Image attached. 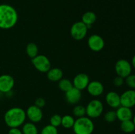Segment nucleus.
<instances>
[{
	"mask_svg": "<svg viewBox=\"0 0 135 134\" xmlns=\"http://www.w3.org/2000/svg\"><path fill=\"white\" fill-rule=\"evenodd\" d=\"M18 21V13L13 6L0 5V28L7 30L14 27Z\"/></svg>",
	"mask_w": 135,
	"mask_h": 134,
	"instance_id": "obj_1",
	"label": "nucleus"
},
{
	"mask_svg": "<svg viewBox=\"0 0 135 134\" xmlns=\"http://www.w3.org/2000/svg\"><path fill=\"white\" fill-rule=\"evenodd\" d=\"M26 118V112L20 107L9 109L4 114V121L8 127H18L25 123Z\"/></svg>",
	"mask_w": 135,
	"mask_h": 134,
	"instance_id": "obj_2",
	"label": "nucleus"
},
{
	"mask_svg": "<svg viewBox=\"0 0 135 134\" xmlns=\"http://www.w3.org/2000/svg\"><path fill=\"white\" fill-rule=\"evenodd\" d=\"M73 129L75 134H92L94 130V124L91 118L80 117L75 120Z\"/></svg>",
	"mask_w": 135,
	"mask_h": 134,
	"instance_id": "obj_3",
	"label": "nucleus"
},
{
	"mask_svg": "<svg viewBox=\"0 0 135 134\" xmlns=\"http://www.w3.org/2000/svg\"><path fill=\"white\" fill-rule=\"evenodd\" d=\"M104 110L103 103L98 99L92 100L86 107V114L90 118H96L102 115Z\"/></svg>",
	"mask_w": 135,
	"mask_h": 134,
	"instance_id": "obj_4",
	"label": "nucleus"
},
{
	"mask_svg": "<svg viewBox=\"0 0 135 134\" xmlns=\"http://www.w3.org/2000/svg\"><path fill=\"white\" fill-rule=\"evenodd\" d=\"M88 27L82 21L76 22L71 26L70 34L74 39L77 41L82 40L86 37L88 32Z\"/></svg>",
	"mask_w": 135,
	"mask_h": 134,
	"instance_id": "obj_5",
	"label": "nucleus"
},
{
	"mask_svg": "<svg viewBox=\"0 0 135 134\" xmlns=\"http://www.w3.org/2000/svg\"><path fill=\"white\" fill-rule=\"evenodd\" d=\"M32 63L37 70L42 73H47L51 66L50 60L44 55H38L32 59Z\"/></svg>",
	"mask_w": 135,
	"mask_h": 134,
	"instance_id": "obj_6",
	"label": "nucleus"
},
{
	"mask_svg": "<svg viewBox=\"0 0 135 134\" xmlns=\"http://www.w3.org/2000/svg\"><path fill=\"white\" fill-rule=\"evenodd\" d=\"M115 70L117 76L123 78H126L128 76L131 74L132 65L128 60L120 59L115 63Z\"/></svg>",
	"mask_w": 135,
	"mask_h": 134,
	"instance_id": "obj_7",
	"label": "nucleus"
},
{
	"mask_svg": "<svg viewBox=\"0 0 135 134\" xmlns=\"http://www.w3.org/2000/svg\"><path fill=\"white\" fill-rule=\"evenodd\" d=\"M88 45L92 51L98 52L102 51L105 46V42L100 35L93 34L88 39Z\"/></svg>",
	"mask_w": 135,
	"mask_h": 134,
	"instance_id": "obj_8",
	"label": "nucleus"
},
{
	"mask_svg": "<svg viewBox=\"0 0 135 134\" xmlns=\"http://www.w3.org/2000/svg\"><path fill=\"white\" fill-rule=\"evenodd\" d=\"M15 85V80L11 75L3 74L0 76V92L9 93Z\"/></svg>",
	"mask_w": 135,
	"mask_h": 134,
	"instance_id": "obj_9",
	"label": "nucleus"
},
{
	"mask_svg": "<svg viewBox=\"0 0 135 134\" xmlns=\"http://www.w3.org/2000/svg\"><path fill=\"white\" fill-rule=\"evenodd\" d=\"M26 117L32 123H38L40 122L43 118V112L40 108L36 105H31L26 111Z\"/></svg>",
	"mask_w": 135,
	"mask_h": 134,
	"instance_id": "obj_10",
	"label": "nucleus"
},
{
	"mask_svg": "<svg viewBox=\"0 0 135 134\" xmlns=\"http://www.w3.org/2000/svg\"><path fill=\"white\" fill-rule=\"evenodd\" d=\"M121 106L131 108L135 106V90L129 89L125 91L120 95Z\"/></svg>",
	"mask_w": 135,
	"mask_h": 134,
	"instance_id": "obj_11",
	"label": "nucleus"
},
{
	"mask_svg": "<svg viewBox=\"0 0 135 134\" xmlns=\"http://www.w3.org/2000/svg\"><path fill=\"white\" fill-rule=\"evenodd\" d=\"M89 83L90 78L88 75L85 73H80L74 78L73 85L75 88L82 91L86 89Z\"/></svg>",
	"mask_w": 135,
	"mask_h": 134,
	"instance_id": "obj_12",
	"label": "nucleus"
},
{
	"mask_svg": "<svg viewBox=\"0 0 135 134\" xmlns=\"http://www.w3.org/2000/svg\"><path fill=\"white\" fill-rule=\"evenodd\" d=\"M86 89L90 95L93 97H98L104 93V87L100 81H90Z\"/></svg>",
	"mask_w": 135,
	"mask_h": 134,
	"instance_id": "obj_13",
	"label": "nucleus"
},
{
	"mask_svg": "<svg viewBox=\"0 0 135 134\" xmlns=\"http://www.w3.org/2000/svg\"><path fill=\"white\" fill-rule=\"evenodd\" d=\"M82 97L81 91L73 87L70 90L65 92V99L71 105L76 104L80 101Z\"/></svg>",
	"mask_w": 135,
	"mask_h": 134,
	"instance_id": "obj_14",
	"label": "nucleus"
},
{
	"mask_svg": "<svg viewBox=\"0 0 135 134\" xmlns=\"http://www.w3.org/2000/svg\"><path fill=\"white\" fill-rule=\"evenodd\" d=\"M115 112L117 114V119L121 122L131 120L133 117V112L131 108L120 106L119 107L117 108Z\"/></svg>",
	"mask_w": 135,
	"mask_h": 134,
	"instance_id": "obj_15",
	"label": "nucleus"
},
{
	"mask_svg": "<svg viewBox=\"0 0 135 134\" xmlns=\"http://www.w3.org/2000/svg\"><path fill=\"white\" fill-rule=\"evenodd\" d=\"M105 101L110 107L117 109L121 106L120 95L115 91H109L105 96Z\"/></svg>",
	"mask_w": 135,
	"mask_h": 134,
	"instance_id": "obj_16",
	"label": "nucleus"
},
{
	"mask_svg": "<svg viewBox=\"0 0 135 134\" xmlns=\"http://www.w3.org/2000/svg\"><path fill=\"white\" fill-rule=\"evenodd\" d=\"M63 76V72L59 68H51L47 72V77L51 81H58L61 80Z\"/></svg>",
	"mask_w": 135,
	"mask_h": 134,
	"instance_id": "obj_17",
	"label": "nucleus"
},
{
	"mask_svg": "<svg viewBox=\"0 0 135 134\" xmlns=\"http://www.w3.org/2000/svg\"><path fill=\"white\" fill-rule=\"evenodd\" d=\"M96 14L92 11H87L82 17V22L85 24L88 28L92 26L96 20Z\"/></svg>",
	"mask_w": 135,
	"mask_h": 134,
	"instance_id": "obj_18",
	"label": "nucleus"
},
{
	"mask_svg": "<svg viewBox=\"0 0 135 134\" xmlns=\"http://www.w3.org/2000/svg\"><path fill=\"white\" fill-rule=\"evenodd\" d=\"M22 132V134H38V130L34 123L26 122L23 124Z\"/></svg>",
	"mask_w": 135,
	"mask_h": 134,
	"instance_id": "obj_19",
	"label": "nucleus"
},
{
	"mask_svg": "<svg viewBox=\"0 0 135 134\" xmlns=\"http://www.w3.org/2000/svg\"><path fill=\"white\" fill-rule=\"evenodd\" d=\"M120 127L123 132L127 133H130L133 132L135 130V126L133 120H131L121 122Z\"/></svg>",
	"mask_w": 135,
	"mask_h": 134,
	"instance_id": "obj_20",
	"label": "nucleus"
},
{
	"mask_svg": "<svg viewBox=\"0 0 135 134\" xmlns=\"http://www.w3.org/2000/svg\"><path fill=\"white\" fill-rule=\"evenodd\" d=\"M26 52L28 56L31 59L36 56L38 55V47L36 43H29L26 47Z\"/></svg>",
	"mask_w": 135,
	"mask_h": 134,
	"instance_id": "obj_21",
	"label": "nucleus"
},
{
	"mask_svg": "<svg viewBox=\"0 0 135 134\" xmlns=\"http://www.w3.org/2000/svg\"><path fill=\"white\" fill-rule=\"evenodd\" d=\"M58 87H59L60 90L65 93V92L70 90L73 87V82L71 80H68V79L62 78L61 80L59 81Z\"/></svg>",
	"mask_w": 135,
	"mask_h": 134,
	"instance_id": "obj_22",
	"label": "nucleus"
},
{
	"mask_svg": "<svg viewBox=\"0 0 135 134\" xmlns=\"http://www.w3.org/2000/svg\"><path fill=\"white\" fill-rule=\"evenodd\" d=\"M75 122V120L74 119L72 116L67 114V115H65L62 117L61 125L65 128L69 129L73 127Z\"/></svg>",
	"mask_w": 135,
	"mask_h": 134,
	"instance_id": "obj_23",
	"label": "nucleus"
},
{
	"mask_svg": "<svg viewBox=\"0 0 135 134\" xmlns=\"http://www.w3.org/2000/svg\"><path fill=\"white\" fill-rule=\"evenodd\" d=\"M73 113L74 116L77 118L85 116L86 115V107H84L83 105H76L74 107L73 110Z\"/></svg>",
	"mask_w": 135,
	"mask_h": 134,
	"instance_id": "obj_24",
	"label": "nucleus"
},
{
	"mask_svg": "<svg viewBox=\"0 0 135 134\" xmlns=\"http://www.w3.org/2000/svg\"><path fill=\"white\" fill-rule=\"evenodd\" d=\"M40 134H58V130L56 127L49 124L42 128Z\"/></svg>",
	"mask_w": 135,
	"mask_h": 134,
	"instance_id": "obj_25",
	"label": "nucleus"
},
{
	"mask_svg": "<svg viewBox=\"0 0 135 134\" xmlns=\"http://www.w3.org/2000/svg\"><path fill=\"white\" fill-rule=\"evenodd\" d=\"M104 120L107 122L112 123L117 120V114L115 110H109L104 115Z\"/></svg>",
	"mask_w": 135,
	"mask_h": 134,
	"instance_id": "obj_26",
	"label": "nucleus"
},
{
	"mask_svg": "<svg viewBox=\"0 0 135 134\" xmlns=\"http://www.w3.org/2000/svg\"><path fill=\"white\" fill-rule=\"evenodd\" d=\"M61 119L62 117L59 114H54V115L50 118V124L52 125L53 126H55V127H59V126L61 125Z\"/></svg>",
	"mask_w": 135,
	"mask_h": 134,
	"instance_id": "obj_27",
	"label": "nucleus"
},
{
	"mask_svg": "<svg viewBox=\"0 0 135 134\" xmlns=\"http://www.w3.org/2000/svg\"><path fill=\"white\" fill-rule=\"evenodd\" d=\"M125 82L127 85L131 88L132 89H135V74H130L125 78Z\"/></svg>",
	"mask_w": 135,
	"mask_h": 134,
	"instance_id": "obj_28",
	"label": "nucleus"
},
{
	"mask_svg": "<svg viewBox=\"0 0 135 134\" xmlns=\"http://www.w3.org/2000/svg\"><path fill=\"white\" fill-rule=\"evenodd\" d=\"M45 105H46V101L42 97H38L36 99L35 102H34V105L40 108V109L43 108L45 106Z\"/></svg>",
	"mask_w": 135,
	"mask_h": 134,
	"instance_id": "obj_29",
	"label": "nucleus"
},
{
	"mask_svg": "<svg viewBox=\"0 0 135 134\" xmlns=\"http://www.w3.org/2000/svg\"><path fill=\"white\" fill-rule=\"evenodd\" d=\"M124 84V78L120 77V76H117L115 77L113 80V84L115 85L116 87H120Z\"/></svg>",
	"mask_w": 135,
	"mask_h": 134,
	"instance_id": "obj_30",
	"label": "nucleus"
},
{
	"mask_svg": "<svg viewBox=\"0 0 135 134\" xmlns=\"http://www.w3.org/2000/svg\"><path fill=\"white\" fill-rule=\"evenodd\" d=\"M8 134H22V132L18 127H12L9 130Z\"/></svg>",
	"mask_w": 135,
	"mask_h": 134,
	"instance_id": "obj_31",
	"label": "nucleus"
},
{
	"mask_svg": "<svg viewBox=\"0 0 135 134\" xmlns=\"http://www.w3.org/2000/svg\"><path fill=\"white\" fill-rule=\"evenodd\" d=\"M131 65L135 69V55L133 56V59H132V61H131Z\"/></svg>",
	"mask_w": 135,
	"mask_h": 134,
	"instance_id": "obj_32",
	"label": "nucleus"
},
{
	"mask_svg": "<svg viewBox=\"0 0 135 134\" xmlns=\"http://www.w3.org/2000/svg\"><path fill=\"white\" fill-rule=\"evenodd\" d=\"M133 123H134V126H135V114H134V116H133Z\"/></svg>",
	"mask_w": 135,
	"mask_h": 134,
	"instance_id": "obj_33",
	"label": "nucleus"
},
{
	"mask_svg": "<svg viewBox=\"0 0 135 134\" xmlns=\"http://www.w3.org/2000/svg\"><path fill=\"white\" fill-rule=\"evenodd\" d=\"M0 93H1V92H0Z\"/></svg>",
	"mask_w": 135,
	"mask_h": 134,
	"instance_id": "obj_34",
	"label": "nucleus"
}]
</instances>
